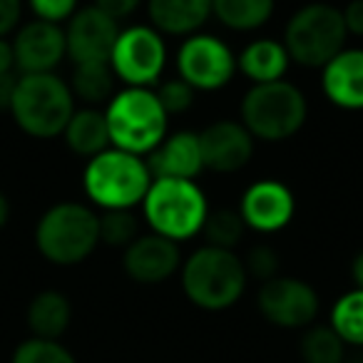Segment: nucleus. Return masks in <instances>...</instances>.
<instances>
[{
  "instance_id": "obj_1",
  "label": "nucleus",
  "mask_w": 363,
  "mask_h": 363,
  "mask_svg": "<svg viewBox=\"0 0 363 363\" xmlns=\"http://www.w3.org/2000/svg\"><path fill=\"white\" fill-rule=\"evenodd\" d=\"M140 209L147 232L184 244L202 234L209 217V199L197 179L155 177Z\"/></svg>"
},
{
  "instance_id": "obj_2",
  "label": "nucleus",
  "mask_w": 363,
  "mask_h": 363,
  "mask_svg": "<svg viewBox=\"0 0 363 363\" xmlns=\"http://www.w3.org/2000/svg\"><path fill=\"white\" fill-rule=\"evenodd\" d=\"M247 269L234 249L202 244L182 259L179 284L189 301L202 311H227L247 291Z\"/></svg>"
},
{
  "instance_id": "obj_3",
  "label": "nucleus",
  "mask_w": 363,
  "mask_h": 363,
  "mask_svg": "<svg viewBox=\"0 0 363 363\" xmlns=\"http://www.w3.org/2000/svg\"><path fill=\"white\" fill-rule=\"evenodd\" d=\"M152 172L145 157L130 155L117 147L85 162L82 192L100 212H135L152 184Z\"/></svg>"
},
{
  "instance_id": "obj_4",
  "label": "nucleus",
  "mask_w": 363,
  "mask_h": 363,
  "mask_svg": "<svg viewBox=\"0 0 363 363\" xmlns=\"http://www.w3.org/2000/svg\"><path fill=\"white\" fill-rule=\"evenodd\" d=\"M110 147L137 157L150 152L169 135V115L157 100L155 87H122L105 105Z\"/></svg>"
},
{
  "instance_id": "obj_5",
  "label": "nucleus",
  "mask_w": 363,
  "mask_h": 363,
  "mask_svg": "<svg viewBox=\"0 0 363 363\" xmlns=\"http://www.w3.org/2000/svg\"><path fill=\"white\" fill-rule=\"evenodd\" d=\"M308 100L301 87L289 80L252 85L239 102V122L257 142L279 145L303 130Z\"/></svg>"
},
{
  "instance_id": "obj_6",
  "label": "nucleus",
  "mask_w": 363,
  "mask_h": 363,
  "mask_svg": "<svg viewBox=\"0 0 363 363\" xmlns=\"http://www.w3.org/2000/svg\"><path fill=\"white\" fill-rule=\"evenodd\" d=\"M75 110V95L67 80L57 72H38L18 77L8 112L28 137L55 140L62 137Z\"/></svg>"
},
{
  "instance_id": "obj_7",
  "label": "nucleus",
  "mask_w": 363,
  "mask_h": 363,
  "mask_svg": "<svg viewBox=\"0 0 363 363\" xmlns=\"http://www.w3.org/2000/svg\"><path fill=\"white\" fill-rule=\"evenodd\" d=\"M35 247L55 267H75L100 247V214L82 202H57L35 224Z\"/></svg>"
},
{
  "instance_id": "obj_8",
  "label": "nucleus",
  "mask_w": 363,
  "mask_h": 363,
  "mask_svg": "<svg viewBox=\"0 0 363 363\" xmlns=\"http://www.w3.org/2000/svg\"><path fill=\"white\" fill-rule=\"evenodd\" d=\"M348 33L341 8L331 3H306L296 8L284 26V48L291 62L321 70L333 55L346 48Z\"/></svg>"
},
{
  "instance_id": "obj_9",
  "label": "nucleus",
  "mask_w": 363,
  "mask_h": 363,
  "mask_svg": "<svg viewBox=\"0 0 363 363\" xmlns=\"http://www.w3.org/2000/svg\"><path fill=\"white\" fill-rule=\"evenodd\" d=\"M169 62L167 38L150 23H135L120 30L110 52V67L125 87H155Z\"/></svg>"
},
{
  "instance_id": "obj_10",
  "label": "nucleus",
  "mask_w": 363,
  "mask_h": 363,
  "mask_svg": "<svg viewBox=\"0 0 363 363\" xmlns=\"http://www.w3.org/2000/svg\"><path fill=\"white\" fill-rule=\"evenodd\" d=\"M174 70L194 92H219L237 75V52L214 33H194L177 48Z\"/></svg>"
},
{
  "instance_id": "obj_11",
  "label": "nucleus",
  "mask_w": 363,
  "mask_h": 363,
  "mask_svg": "<svg viewBox=\"0 0 363 363\" xmlns=\"http://www.w3.org/2000/svg\"><path fill=\"white\" fill-rule=\"evenodd\" d=\"M257 308L277 328H308L321 311V298L308 281L279 274L259 286Z\"/></svg>"
},
{
  "instance_id": "obj_12",
  "label": "nucleus",
  "mask_w": 363,
  "mask_h": 363,
  "mask_svg": "<svg viewBox=\"0 0 363 363\" xmlns=\"http://www.w3.org/2000/svg\"><path fill=\"white\" fill-rule=\"evenodd\" d=\"M247 232L254 234H279L296 217V197L286 182L264 177L252 182L242 192L237 204Z\"/></svg>"
},
{
  "instance_id": "obj_13",
  "label": "nucleus",
  "mask_w": 363,
  "mask_h": 363,
  "mask_svg": "<svg viewBox=\"0 0 363 363\" xmlns=\"http://www.w3.org/2000/svg\"><path fill=\"white\" fill-rule=\"evenodd\" d=\"M120 23L95 6L77 8L65 23V45L72 65L82 62H110V52L120 35Z\"/></svg>"
},
{
  "instance_id": "obj_14",
  "label": "nucleus",
  "mask_w": 363,
  "mask_h": 363,
  "mask_svg": "<svg viewBox=\"0 0 363 363\" xmlns=\"http://www.w3.org/2000/svg\"><path fill=\"white\" fill-rule=\"evenodd\" d=\"M182 259L184 257L179 244L152 232H142L135 242L122 249V269L132 281L142 286H155L177 277Z\"/></svg>"
},
{
  "instance_id": "obj_15",
  "label": "nucleus",
  "mask_w": 363,
  "mask_h": 363,
  "mask_svg": "<svg viewBox=\"0 0 363 363\" xmlns=\"http://www.w3.org/2000/svg\"><path fill=\"white\" fill-rule=\"evenodd\" d=\"M11 43L16 67L21 70V75L55 72V67L67 57L65 28L38 21V18H33L30 23H23Z\"/></svg>"
},
{
  "instance_id": "obj_16",
  "label": "nucleus",
  "mask_w": 363,
  "mask_h": 363,
  "mask_svg": "<svg viewBox=\"0 0 363 363\" xmlns=\"http://www.w3.org/2000/svg\"><path fill=\"white\" fill-rule=\"evenodd\" d=\"M204 169L217 174L242 172L252 162L257 140L239 120H217L199 132Z\"/></svg>"
},
{
  "instance_id": "obj_17",
  "label": "nucleus",
  "mask_w": 363,
  "mask_h": 363,
  "mask_svg": "<svg viewBox=\"0 0 363 363\" xmlns=\"http://www.w3.org/2000/svg\"><path fill=\"white\" fill-rule=\"evenodd\" d=\"M321 92L343 112H363V48H343L321 67Z\"/></svg>"
},
{
  "instance_id": "obj_18",
  "label": "nucleus",
  "mask_w": 363,
  "mask_h": 363,
  "mask_svg": "<svg viewBox=\"0 0 363 363\" xmlns=\"http://www.w3.org/2000/svg\"><path fill=\"white\" fill-rule=\"evenodd\" d=\"M152 177H172V179H199L204 172L202 142L199 132L177 130L169 132L147 157Z\"/></svg>"
},
{
  "instance_id": "obj_19",
  "label": "nucleus",
  "mask_w": 363,
  "mask_h": 363,
  "mask_svg": "<svg viewBox=\"0 0 363 363\" xmlns=\"http://www.w3.org/2000/svg\"><path fill=\"white\" fill-rule=\"evenodd\" d=\"M150 26L164 38L202 33L212 18V0H145Z\"/></svg>"
},
{
  "instance_id": "obj_20",
  "label": "nucleus",
  "mask_w": 363,
  "mask_h": 363,
  "mask_svg": "<svg viewBox=\"0 0 363 363\" xmlns=\"http://www.w3.org/2000/svg\"><path fill=\"white\" fill-rule=\"evenodd\" d=\"M289 67L291 57L279 38H254L237 52V72H242L252 85L286 80Z\"/></svg>"
},
{
  "instance_id": "obj_21",
  "label": "nucleus",
  "mask_w": 363,
  "mask_h": 363,
  "mask_svg": "<svg viewBox=\"0 0 363 363\" xmlns=\"http://www.w3.org/2000/svg\"><path fill=\"white\" fill-rule=\"evenodd\" d=\"M28 328L35 338H50L60 341L62 333L70 328L72 321V303L57 289H45L35 294L33 301L28 303Z\"/></svg>"
},
{
  "instance_id": "obj_22",
  "label": "nucleus",
  "mask_w": 363,
  "mask_h": 363,
  "mask_svg": "<svg viewBox=\"0 0 363 363\" xmlns=\"http://www.w3.org/2000/svg\"><path fill=\"white\" fill-rule=\"evenodd\" d=\"M62 140L72 155L82 157L85 162L105 152L110 147L105 112L100 107H77L62 132Z\"/></svg>"
},
{
  "instance_id": "obj_23",
  "label": "nucleus",
  "mask_w": 363,
  "mask_h": 363,
  "mask_svg": "<svg viewBox=\"0 0 363 363\" xmlns=\"http://www.w3.org/2000/svg\"><path fill=\"white\" fill-rule=\"evenodd\" d=\"M277 0H212V18L232 33H257L274 18Z\"/></svg>"
},
{
  "instance_id": "obj_24",
  "label": "nucleus",
  "mask_w": 363,
  "mask_h": 363,
  "mask_svg": "<svg viewBox=\"0 0 363 363\" xmlns=\"http://www.w3.org/2000/svg\"><path fill=\"white\" fill-rule=\"evenodd\" d=\"M67 85L75 95V102L80 100L82 107H100L107 105L117 92V77L110 62H82V65H72V77L67 80Z\"/></svg>"
},
{
  "instance_id": "obj_25",
  "label": "nucleus",
  "mask_w": 363,
  "mask_h": 363,
  "mask_svg": "<svg viewBox=\"0 0 363 363\" xmlns=\"http://www.w3.org/2000/svg\"><path fill=\"white\" fill-rule=\"evenodd\" d=\"M328 326L346 346H363V289H351L333 301Z\"/></svg>"
},
{
  "instance_id": "obj_26",
  "label": "nucleus",
  "mask_w": 363,
  "mask_h": 363,
  "mask_svg": "<svg viewBox=\"0 0 363 363\" xmlns=\"http://www.w3.org/2000/svg\"><path fill=\"white\" fill-rule=\"evenodd\" d=\"M303 363H343L346 356V343L341 341L336 331L328 323L323 326H308L301 336L298 346Z\"/></svg>"
},
{
  "instance_id": "obj_27",
  "label": "nucleus",
  "mask_w": 363,
  "mask_h": 363,
  "mask_svg": "<svg viewBox=\"0 0 363 363\" xmlns=\"http://www.w3.org/2000/svg\"><path fill=\"white\" fill-rule=\"evenodd\" d=\"M244 232H247V227H244L237 209L222 207V209H209L202 237H204V244H209V247L234 249L242 242Z\"/></svg>"
},
{
  "instance_id": "obj_28",
  "label": "nucleus",
  "mask_w": 363,
  "mask_h": 363,
  "mask_svg": "<svg viewBox=\"0 0 363 363\" xmlns=\"http://www.w3.org/2000/svg\"><path fill=\"white\" fill-rule=\"evenodd\" d=\"M11 363H77L72 351L62 346L60 341H50V338H26L18 343L13 351Z\"/></svg>"
},
{
  "instance_id": "obj_29",
  "label": "nucleus",
  "mask_w": 363,
  "mask_h": 363,
  "mask_svg": "<svg viewBox=\"0 0 363 363\" xmlns=\"http://www.w3.org/2000/svg\"><path fill=\"white\" fill-rule=\"evenodd\" d=\"M140 234V219L135 212H100V244L125 249Z\"/></svg>"
},
{
  "instance_id": "obj_30",
  "label": "nucleus",
  "mask_w": 363,
  "mask_h": 363,
  "mask_svg": "<svg viewBox=\"0 0 363 363\" xmlns=\"http://www.w3.org/2000/svg\"><path fill=\"white\" fill-rule=\"evenodd\" d=\"M157 100L164 107V112L169 117L184 115L194 107V100H197V92L187 85L179 77H169V80H162L160 85H155Z\"/></svg>"
},
{
  "instance_id": "obj_31",
  "label": "nucleus",
  "mask_w": 363,
  "mask_h": 363,
  "mask_svg": "<svg viewBox=\"0 0 363 363\" xmlns=\"http://www.w3.org/2000/svg\"><path fill=\"white\" fill-rule=\"evenodd\" d=\"M247 277L259 279V281H269V279L279 277V254L269 244H254L247 252V257L242 259Z\"/></svg>"
},
{
  "instance_id": "obj_32",
  "label": "nucleus",
  "mask_w": 363,
  "mask_h": 363,
  "mask_svg": "<svg viewBox=\"0 0 363 363\" xmlns=\"http://www.w3.org/2000/svg\"><path fill=\"white\" fill-rule=\"evenodd\" d=\"M80 0H28V8L38 21L55 23V26H65L77 11Z\"/></svg>"
},
{
  "instance_id": "obj_33",
  "label": "nucleus",
  "mask_w": 363,
  "mask_h": 363,
  "mask_svg": "<svg viewBox=\"0 0 363 363\" xmlns=\"http://www.w3.org/2000/svg\"><path fill=\"white\" fill-rule=\"evenodd\" d=\"M23 0H0V38H8L21 28Z\"/></svg>"
},
{
  "instance_id": "obj_34",
  "label": "nucleus",
  "mask_w": 363,
  "mask_h": 363,
  "mask_svg": "<svg viewBox=\"0 0 363 363\" xmlns=\"http://www.w3.org/2000/svg\"><path fill=\"white\" fill-rule=\"evenodd\" d=\"M142 3H145V0H95L92 6L100 8L102 13H107V16L120 23V21H125V18L135 16L142 8Z\"/></svg>"
},
{
  "instance_id": "obj_35",
  "label": "nucleus",
  "mask_w": 363,
  "mask_h": 363,
  "mask_svg": "<svg viewBox=\"0 0 363 363\" xmlns=\"http://www.w3.org/2000/svg\"><path fill=\"white\" fill-rule=\"evenodd\" d=\"M346 33L353 38H363V0H348L341 8Z\"/></svg>"
},
{
  "instance_id": "obj_36",
  "label": "nucleus",
  "mask_w": 363,
  "mask_h": 363,
  "mask_svg": "<svg viewBox=\"0 0 363 363\" xmlns=\"http://www.w3.org/2000/svg\"><path fill=\"white\" fill-rule=\"evenodd\" d=\"M16 82L18 77L13 75H0V112H8L11 110V102H13V92H16Z\"/></svg>"
},
{
  "instance_id": "obj_37",
  "label": "nucleus",
  "mask_w": 363,
  "mask_h": 363,
  "mask_svg": "<svg viewBox=\"0 0 363 363\" xmlns=\"http://www.w3.org/2000/svg\"><path fill=\"white\" fill-rule=\"evenodd\" d=\"M16 70V55H13V43L8 38H0V75H11Z\"/></svg>"
},
{
  "instance_id": "obj_38",
  "label": "nucleus",
  "mask_w": 363,
  "mask_h": 363,
  "mask_svg": "<svg viewBox=\"0 0 363 363\" xmlns=\"http://www.w3.org/2000/svg\"><path fill=\"white\" fill-rule=\"evenodd\" d=\"M351 277H353V284H356V289H363V252H358L356 259H353Z\"/></svg>"
},
{
  "instance_id": "obj_39",
  "label": "nucleus",
  "mask_w": 363,
  "mask_h": 363,
  "mask_svg": "<svg viewBox=\"0 0 363 363\" xmlns=\"http://www.w3.org/2000/svg\"><path fill=\"white\" fill-rule=\"evenodd\" d=\"M8 219H11V202L3 192H0V229L6 227Z\"/></svg>"
}]
</instances>
